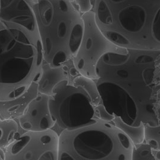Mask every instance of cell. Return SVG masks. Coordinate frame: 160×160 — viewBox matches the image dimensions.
Returning <instances> with one entry per match:
<instances>
[{"mask_svg": "<svg viewBox=\"0 0 160 160\" xmlns=\"http://www.w3.org/2000/svg\"><path fill=\"white\" fill-rule=\"evenodd\" d=\"M117 55V54H116ZM105 55L95 82L106 109L130 126L160 123V50Z\"/></svg>", "mask_w": 160, "mask_h": 160, "instance_id": "6da1fadb", "label": "cell"}, {"mask_svg": "<svg viewBox=\"0 0 160 160\" xmlns=\"http://www.w3.org/2000/svg\"><path fill=\"white\" fill-rule=\"evenodd\" d=\"M99 29L115 44L160 50V0H92Z\"/></svg>", "mask_w": 160, "mask_h": 160, "instance_id": "7a4b0ae2", "label": "cell"}, {"mask_svg": "<svg viewBox=\"0 0 160 160\" xmlns=\"http://www.w3.org/2000/svg\"><path fill=\"white\" fill-rule=\"evenodd\" d=\"M44 62L60 67L72 61L82 40L84 21L71 0H38L32 3Z\"/></svg>", "mask_w": 160, "mask_h": 160, "instance_id": "3957f363", "label": "cell"}, {"mask_svg": "<svg viewBox=\"0 0 160 160\" xmlns=\"http://www.w3.org/2000/svg\"><path fill=\"white\" fill-rule=\"evenodd\" d=\"M134 144L112 122L96 120L59 135L58 160H132Z\"/></svg>", "mask_w": 160, "mask_h": 160, "instance_id": "277c9868", "label": "cell"}, {"mask_svg": "<svg viewBox=\"0 0 160 160\" xmlns=\"http://www.w3.org/2000/svg\"><path fill=\"white\" fill-rule=\"evenodd\" d=\"M48 104L52 118L62 131L82 128L97 119L88 93L69 79L61 82L54 88Z\"/></svg>", "mask_w": 160, "mask_h": 160, "instance_id": "5b68a950", "label": "cell"}, {"mask_svg": "<svg viewBox=\"0 0 160 160\" xmlns=\"http://www.w3.org/2000/svg\"><path fill=\"white\" fill-rule=\"evenodd\" d=\"M82 17L83 35L79 49L72 59V64L80 75L96 80L97 65L105 55H127L128 49L115 44L104 35L97 24L93 11L82 14Z\"/></svg>", "mask_w": 160, "mask_h": 160, "instance_id": "8992f818", "label": "cell"}, {"mask_svg": "<svg viewBox=\"0 0 160 160\" xmlns=\"http://www.w3.org/2000/svg\"><path fill=\"white\" fill-rule=\"evenodd\" d=\"M58 141L52 129L25 131L4 149L5 160H58Z\"/></svg>", "mask_w": 160, "mask_h": 160, "instance_id": "52a82bcc", "label": "cell"}, {"mask_svg": "<svg viewBox=\"0 0 160 160\" xmlns=\"http://www.w3.org/2000/svg\"><path fill=\"white\" fill-rule=\"evenodd\" d=\"M49 96L39 93L27 106L19 118V125L25 131H43L54 126L49 109Z\"/></svg>", "mask_w": 160, "mask_h": 160, "instance_id": "ba28073f", "label": "cell"}, {"mask_svg": "<svg viewBox=\"0 0 160 160\" xmlns=\"http://www.w3.org/2000/svg\"><path fill=\"white\" fill-rule=\"evenodd\" d=\"M66 79H68V73L64 71L63 66L51 67L47 64L43 65L38 81V92L40 94L51 96L57 85Z\"/></svg>", "mask_w": 160, "mask_h": 160, "instance_id": "9c48e42d", "label": "cell"}, {"mask_svg": "<svg viewBox=\"0 0 160 160\" xmlns=\"http://www.w3.org/2000/svg\"><path fill=\"white\" fill-rule=\"evenodd\" d=\"M112 123L131 139L134 145L144 143V124H142L139 126H130L118 116H115Z\"/></svg>", "mask_w": 160, "mask_h": 160, "instance_id": "30bf717a", "label": "cell"}, {"mask_svg": "<svg viewBox=\"0 0 160 160\" xmlns=\"http://www.w3.org/2000/svg\"><path fill=\"white\" fill-rule=\"evenodd\" d=\"M72 82L77 85H79L84 88L90 97L92 103L94 108L98 104H102L101 97L96 86L95 80H92L81 75L75 77Z\"/></svg>", "mask_w": 160, "mask_h": 160, "instance_id": "8fae6325", "label": "cell"}, {"mask_svg": "<svg viewBox=\"0 0 160 160\" xmlns=\"http://www.w3.org/2000/svg\"><path fill=\"white\" fill-rule=\"evenodd\" d=\"M144 142L149 145L153 151H160V123L152 126L144 124Z\"/></svg>", "mask_w": 160, "mask_h": 160, "instance_id": "7c38bea8", "label": "cell"}, {"mask_svg": "<svg viewBox=\"0 0 160 160\" xmlns=\"http://www.w3.org/2000/svg\"><path fill=\"white\" fill-rule=\"evenodd\" d=\"M132 160H157L151 147L148 144L143 143L134 145Z\"/></svg>", "mask_w": 160, "mask_h": 160, "instance_id": "4fadbf2b", "label": "cell"}, {"mask_svg": "<svg viewBox=\"0 0 160 160\" xmlns=\"http://www.w3.org/2000/svg\"><path fill=\"white\" fill-rule=\"evenodd\" d=\"M95 113L96 118L100 120L112 122L115 115L108 112L102 104H98L95 107Z\"/></svg>", "mask_w": 160, "mask_h": 160, "instance_id": "5bb4252c", "label": "cell"}, {"mask_svg": "<svg viewBox=\"0 0 160 160\" xmlns=\"http://www.w3.org/2000/svg\"><path fill=\"white\" fill-rule=\"evenodd\" d=\"M74 2L81 15L92 10L93 6L91 0H74Z\"/></svg>", "mask_w": 160, "mask_h": 160, "instance_id": "9a60e30c", "label": "cell"}, {"mask_svg": "<svg viewBox=\"0 0 160 160\" xmlns=\"http://www.w3.org/2000/svg\"><path fill=\"white\" fill-rule=\"evenodd\" d=\"M2 141V132L0 128V160H5V153L3 149H2L1 146Z\"/></svg>", "mask_w": 160, "mask_h": 160, "instance_id": "2e32d148", "label": "cell"}, {"mask_svg": "<svg viewBox=\"0 0 160 160\" xmlns=\"http://www.w3.org/2000/svg\"><path fill=\"white\" fill-rule=\"evenodd\" d=\"M30 1H32V3H36V1H38V0H30ZM73 2H74V0H71Z\"/></svg>", "mask_w": 160, "mask_h": 160, "instance_id": "e0dca14e", "label": "cell"}]
</instances>
